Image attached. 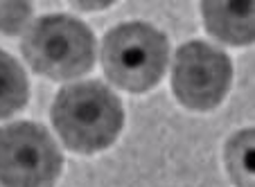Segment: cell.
I'll use <instances>...</instances> for the list:
<instances>
[{
	"mask_svg": "<svg viewBox=\"0 0 255 187\" xmlns=\"http://www.w3.org/2000/svg\"><path fill=\"white\" fill-rule=\"evenodd\" d=\"M233 63L226 52L203 41H190L176 50L172 66L174 95L190 110H212L231 88Z\"/></svg>",
	"mask_w": 255,
	"mask_h": 187,
	"instance_id": "5b68a950",
	"label": "cell"
},
{
	"mask_svg": "<svg viewBox=\"0 0 255 187\" xmlns=\"http://www.w3.org/2000/svg\"><path fill=\"white\" fill-rule=\"evenodd\" d=\"M226 167L237 187H255V131L242 129L226 144Z\"/></svg>",
	"mask_w": 255,
	"mask_h": 187,
	"instance_id": "ba28073f",
	"label": "cell"
},
{
	"mask_svg": "<svg viewBox=\"0 0 255 187\" xmlns=\"http://www.w3.org/2000/svg\"><path fill=\"white\" fill-rule=\"evenodd\" d=\"M79 9H100V7H109V2H100V5H88V2H79Z\"/></svg>",
	"mask_w": 255,
	"mask_h": 187,
	"instance_id": "30bf717a",
	"label": "cell"
},
{
	"mask_svg": "<svg viewBox=\"0 0 255 187\" xmlns=\"http://www.w3.org/2000/svg\"><path fill=\"white\" fill-rule=\"evenodd\" d=\"M63 156L43 124L16 122L0 129V185L54 187Z\"/></svg>",
	"mask_w": 255,
	"mask_h": 187,
	"instance_id": "277c9868",
	"label": "cell"
},
{
	"mask_svg": "<svg viewBox=\"0 0 255 187\" xmlns=\"http://www.w3.org/2000/svg\"><path fill=\"white\" fill-rule=\"evenodd\" d=\"M32 18L29 2H0V32L7 36H16L27 27Z\"/></svg>",
	"mask_w": 255,
	"mask_h": 187,
	"instance_id": "9c48e42d",
	"label": "cell"
},
{
	"mask_svg": "<svg viewBox=\"0 0 255 187\" xmlns=\"http://www.w3.org/2000/svg\"><path fill=\"white\" fill-rule=\"evenodd\" d=\"M201 14L206 29L228 45H249L255 36L253 2H201Z\"/></svg>",
	"mask_w": 255,
	"mask_h": 187,
	"instance_id": "8992f818",
	"label": "cell"
},
{
	"mask_svg": "<svg viewBox=\"0 0 255 187\" xmlns=\"http://www.w3.org/2000/svg\"><path fill=\"white\" fill-rule=\"evenodd\" d=\"M50 117L68 149L97 154L116 142L125 124V108L109 86L100 82H79L59 91Z\"/></svg>",
	"mask_w": 255,
	"mask_h": 187,
	"instance_id": "6da1fadb",
	"label": "cell"
},
{
	"mask_svg": "<svg viewBox=\"0 0 255 187\" xmlns=\"http://www.w3.org/2000/svg\"><path fill=\"white\" fill-rule=\"evenodd\" d=\"M29 97L25 70L11 54L0 50V120L18 113Z\"/></svg>",
	"mask_w": 255,
	"mask_h": 187,
	"instance_id": "52a82bcc",
	"label": "cell"
},
{
	"mask_svg": "<svg viewBox=\"0 0 255 187\" xmlns=\"http://www.w3.org/2000/svg\"><path fill=\"white\" fill-rule=\"evenodd\" d=\"M169 43L165 34L147 23H122L102 41L104 75L127 93L151 91L167 70Z\"/></svg>",
	"mask_w": 255,
	"mask_h": 187,
	"instance_id": "7a4b0ae2",
	"label": "cell"
},
{
	"mask_svg": "<svg viewBox=\"0 0 255 187\" xmlns=\"http://www.w3.org/2000/svg\"><path fill=\"white\" fill-rule=\"evenodd\" d=\"M25 61L54 82L86 75L95 63V36L82 20L66 14L43 16L23 36Z\"/></svg>",
	"mask_w": 255,
	"mask_h": 187,
	"instance_id": "3957f363",
	"label": "cell"
}]
</instances>
